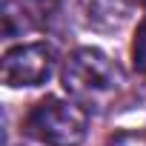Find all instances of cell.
<instances>
[{"label":"cell","mask_w":146,"mask_h":146,"mask_svg":"<svg viewBox=\"0 0 146 146\" xmlns=\"http://www.w3.org/2000/svg\"><path fill=\"white\" fill-rule=\"evenodd\" d=\"M60 80L72 98H78L83 103H103L106 98L117 92V86L123 83V75L109 54L86 46L66 57Z\"/></svg>","instance_id":"1"},{"label":"cell","mask_w":146,"mask_h":146,"mask_svg":"<svg viewBox=\"0 0 146 146\" xmlns=\"http://www.w3.org/2000/svg\"><path fill=\"white\" fill-rule=\"evenodd\" d=\"M26 132L46 143V146H80L89 129V117L83 106L63 100V98H43L26 115Z\"/></svg>","instance_id":"2"},{"label":"cell","mask_w":146,"mask_h":146,"mask_svg":"<svg viewBox=\"0 0 146 146\" xmlns=\"http://www.w3.org/2000/svg\"><path fill=\"white\" fill-rule=\"evenodd\" d=\"M54 66V52L46 43H23L3 54V83L12 89L40 86L49 80Z\"/></svg>","instance_id":"3"},{"label":"cell","mask_w":146,"mask_h":146,"mask_svg":"<svg viewBox=\"0 0 146 146\" xmlns=\"http://www.w3.org/2000/svg\"><path fill=\"white\" fill-rule=\"evenodd\" d=\"M57 6H60V0H6V6H3L6 37H15V35L43 26Z\"/></svg>","instance_id":"4"},{"label":"cell","mask_w":146,"mask_h":146,"mask_svg":"<svg viewBox=\"0 0 146 146\" xmlns=\"http://www.w3.org/2000/svg\"><path fill=\"white\" fill-rule=\"evenodd\" d=\"M83 15L86 23L95 29H115L126 17V3L123 0H83Z\"/></svg>","instance_id":"5"},{"label":"cell","mask_w":146,"mask_h":146,"mask_svg":"<svg viewBox=\"0 0 146 146\" xmlns=\"http://www.w3.org/2000/svg\"><path fill=\"white\" fill-rule=\"evenodd\" d=\"M132 63L140 75H146V20L137 26V35H135V43H132Z\"/></svg>","instance_id":"6"},{"label":"cell","mask_w":146,"mask_h":146,"mask_svg":"<svg viewBox=\"0 0 146 146\" xmlns=\"http://www.w3.org/2000/svg\"><path fill=\"white\" fill-rule=\"evenodd\" d=\"M109 146H146V135L143 132H117Z\"/></svg>","instance_id":"7"},{"label":"cell","mask_w":146,"mask_h":146,"mask_svg":"<svg viewBox=\"0 0 146 146\" xmlns=\"http://www.w3.org/2000/svg\"><path fill=\"white\" fill-rule=\"evenodd\" d=\"M137 3H146V0H137Z\"/></svg>","instance_id":"8"}]
</instances>
